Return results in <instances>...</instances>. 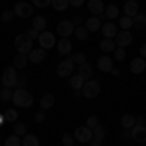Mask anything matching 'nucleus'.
<instances>
[{"label":"nucleus","mask_w":146,"mask_h":146,"mask_svg":"<svg viewBox=\"0 0 146 146\" xmlns=\"http://www.w3.org/2000/svg\"><path fill=\"white\" fill-rule=\"evenodd\" d=\"M27 35H29L31 39H39V35H41V33H39L35 27H31V29H27Z\"/></svg>","instance_id":"obj_46"},{"label":"nucleus","mask_w":146,"mask_h":146,"mask_svg":"<svg viewBox=\"0 0 146 146\" xmlns=\"http://www.w3.org/2000/svg\"><path fill=\"white\" fill-rule=\"evenodd\" d=\"M144 70H146V58L136 56V58L131 60V72H133V74H142Z\"/></svg>","instance_id":"obj_13"},{"label":"nucleus","mask_w":146,"mask_h":146,"mask_svg":"<svg viewBox=\"0 0 146 146\" xmlns=\"http://www.w3.org/2000/svg\"><path fill=\"white\" fill-rule=\"evenodd\" d=\"M74 33H76V37H78L80 41H86V39H88V35H90V31H88V27H86V25H76Z\"/></svg>","instance_id":"obj_28"},{"label":"nucleus","mask_w":146,"mask_h":146,"mask_svg":"<svg viewBox=\"0 0 146 146\" xmlns=\"http://www.w3.org/2000/svg\"><path fill=\"white\" fill-rule=\"evenodd\" d=\"M115 58H117V60H125V58H127V53H125L123 47H117V49H115Z\"/></svg>","instance_id":"obj_42"},{"label":"nucleus","mask_w":146,"mask_h":146,"mask_svg":"<svg viewBox=\"0 0 146 146\" xmlns=\"http://www.w3.org/2000/svg\"><path fill=\"white\" fill-rule=\"evenodd\" d=\"M98 125H100V119H98L96 115H90V117L86 119V127H90L92 131H94V129H96Z\"/></svg>","instance_id":"obj_40"},{"label":"nucleus","mask_w":146,"mask_h":146,"mask_svg":"<svg viewBox=\"0 0 146 146\" xmlns=\"http://www.w3.org/2000/svg\"><path fill=\"white\" fill-rule=\"evenodd\" d=\"M90 146H101V140H92Z\"/></svg>","instance_id":"obj_51"},{"label":"nucleus","mask_w":146,"mask_h":146,"mask_svg":"<svg viewBox=\"0 0 146 146\" xmlns=\"http://www.w3.org/2000/svg\"><path fill=\"white\" fill-rule=\"evenodd\" d=\"M140 56H142V58H146V43L140 47Z\"/></svg>","instance_id":"obj_49"},{"label":"nucleus","mask_w":146,"mask_h":146,"mask_svg":"<svg viewBox=\"0 0 146 146\" xmlns=\"http://www.w3.org/2000/svg\"><path fill=\"white\" fill-rule=\"evenodd\" d=\"M51 4H53V8H55L56 12H62V10H66L68 6H70V2H68V0H53Z\"/></svg>","instance_id":"obj_32"},{"label":"nucleus","mask_w":146,"mask_h":146,"mask_svg":"<svg viewBox=\"0 0 146 146\" xmlns=\"http://www.w3.org/2000/svg\"><path fill=\"white\" fill-rule=\"evenodd\" d=\"M56 49H58L60 55H70V53H72V43H70V39H60V41L56 43Z\"/></svg>","instance_id":"obj_21"},{"label":"nucleus","mask_w":146,"mask_h":146,"mask_svg":"<svg viewBox=\"0 0 146 146\" xmlns=\"http://www.w3.org/2000/svg\"><path fill=\"white\" fill-rule=\"evenodd\" d=\"M45 25H47V20L43 16H35L33 18V27L41 33V31H45Z\"/></svg>","instance_id":"obj_29"},{"label":"nucleus","mask_w":146,"mask_h":146,"mask_svg":"<svg viewBox=\"0 0 146 146\" xmlns=\"http://www.w3.org/2000/svg\"><path fill=\"white\" fill-rule=\"evenodd\" d=\"M0 146H2V144H0Z\"/></svg>","instance_id":"obj_53"},{"label":"nucleus","mask_w":146,"mask_h":146,"mask_svg":"<svg viewBox=\"0 0 146 146\" xmlns=\"http://www.w3.org/2000/svg\"><path fill=\"white\" fill-rule=\"evenodd\" d=\"M39 47L41 49H53V45H56V39H55V35L51 33V31H41V35H39Z\"/></svg>","instance_id":"obj_9"},{"label":"nucleus","mask_w":146,"mask_h":146,"mask_svg":"<svg viewBox=\"0 0 146 146\" xmlns=\"http://www.w3.org/2000/svg\"><path fill=\"white\" fill-rule=\"evenodd\" d=\"M14 47H16V51L20 55H29L33 51V39L27 33H20V35H16V39H14Z\"/></svg>","instance_id":"obj_1"},{"label":"nucleus","mask_w":146,"mask_h":146,"mask_svg":"<svg viewBox=\"0 0 146 146\" xmlns=\"http://www.w3.org/2000/svg\"><path fill=\"white\" fill-rule=\"evenodd\" d=\"M119 16V8L115 6V4H111V6H105V18H109V20H115Z\"/></svg>","instance_id":"obj_31"},{"label":"nucleus","mask_w":146,"mask_h":146,"mask_svg":"<svg viewBox=\"0 0 146 146\" xmlns=\"http://www.w3.org/2000/svg\"><path fill=\"white\" fill-rule=\"evenodd\" d=\"M27 58H29V62H33V64H41V62L45 60V49H41V47L33 49V51L27 55Z\"/></svg>","instance_id":"obj_14"},{"label":"nucleus","mask_w":146,"mask_h":146,"mask_svg":"<svg viewBox=\"0 0 146 146\" xmlns=\"http://www.w3.org/2000/svg\"><path fill=\"white\" fill-rule=\"evenodd\" d=\"M39 105H41L43 111H45V109H51V107L55 105V96H53V94H45V96L41 98V101H39Z\"/></svg>","instance_id":"obj_23"},{"label":"nucleus","mask_w":146,"mask_h":146,"mask_svg":"<svg viewBox=\"0 0 146 146\" xmlns=\"http://www.w3.org/2000/svg\"><path fill=\"white\" fill-rule=\"evenodd\" d=\"M103 136H105V127L98 125V127L94 129V140H103Z\"/></svg>","instance_id":"obj_35"},{"label":"nucleus","mask_w":146,"mask_h":146,"mask_svg":"<svg viewBox=\"0 0 146 146\" xmlns=\"http://www.w3.org/2000/svg\"><path fill=\"white\" fill-rule=\"evenodd\" d=\"M100 90H101V84L100 80H88L86 84H84V88H82V92H84V98H90V100H94V98H98L100 96Z\"/></svg>","instance_id":"obj_4"},{"label":"nucleus","mask_w":146,"mask_h":146,"mask_svg":"<svg viewBox=\"0 0 146 146\" xmlns=\"http://www.w3.org/2000/svg\"><path fill=\"white\" fill-rule=\"evenodd\" d=\"M109 74H111V76H115V78H117V76H119V74H121V72H119V70H117V68H111V72H109Z\"/></svg>","instance_id":"obj_50"},{"label":"nucleus","mask_w":146,"mask_h":146,"mask_svg":"<svg viewBox=\"0 0 146 146\" xmlns=\"http://www.w3.org/2000/svg\"><path fill=\"white\" fill-rule=\"evenodd\" d=\"M27 62H29L27 55H20V53H18V55L14 56V66H16V68H23Z\"/></svg>","instance_id":"obj_30"},{"label":"nucleus","mask_w":146,"mask_h":146,"mask_svg":"<svg viewBox=\"0 0 146 146\" xmlns=\"http://www.w3.org/2000/svg\"><path fill=\"white\" fill-rule=\"evenodd\" d=\"M22 146H39V138L35 135H23Z\"/></svg>","instance_id":"obj_25"},{"label":"nucleus","mask_w":146,"mask_h":146,"mask_svg":"<svg viewBox=\"0 0 146 146\" xmlns=\"http://www.w3.org/2000/svg\"><path fill=\"white\" fill-rule=\"evenodd\" d=\"M74 140H76L74 135H68V133L62 135V144H64V146H72V144H74Z\"/></svg>","instance_id":"obj_41"},{"label":"nucleus","mask_w":146,"mask_h":146,"mask_svg":"<svg viewBox=\"0 0 146 146\" xmlns=\"http://www.w3.org/2000/svg\"><path fill=\"white\" fill-rule=\"evenodd\" d=\"M92 72H94V70H92V66L88 64V62H86V64H82V66H80V70H78V74L86 80V82H88V80H92Z\"/></svg>","instance_id":"obj_26"},{"label":"nucleus","mask_w":146,"mask_h":146,"mask_svg":"<svg viewBox=\"0 0 146 146\" xmlns=\"http://www.w3.org/2000/svg\"><path fill=\"white\" fill-rule=\"evenodd\" d=\"M72 23H74V25H82V18H80V16H74V18H72Z\"/></svg>","instance_id":"obj_48"},{"label":"nucleus","mask_w":146,"mask_h":146,"mask_svg":"<svg viewBox=\"0 0 146 146\" xmlns=\"http://www.w3.org/2000/svg\"><path fill=\"white\" fill-rule=\"evenodd\" d=\"M101 33H103V37L105 39H115V35H117V27H115V23L107 22L101 25Z\"/></svg>","instance_id":"obj_16"},{"label":"nucleus","mask_w":146,"mask_h":146,"mask_svg":"<svg viewBox=\"0 0 146 146\" xmlns=\"http://www.w3.org/2000/svg\"><path fill=\"white\" fill-rule=\"evenodd\" d=\"M68 2H70V6H72V8H80V6L84 4V0H68Z\"/></svg>","instance_id":"obj_47"},{"label":"nucleus","mask_w":146,"mask_h":146,"mask_svg":"<svg viewBox=\"0 0 146 146\" xmlns=\"http://www.w3.org/2000/svg\"><path fill=\"white\" fill-rule=\"evenodd\" d=\"M12 98H14V90H12V88H2V90H0V101H2V103L12 101Z\"/></svg>","instance_id":"obj_27"},{"label":"nucleus","mask_w":146,"mask_h":146,"mask_svg":"<svg viewBox=\"0 0 146 146\" xmlns=\"http://www.w3.org/2000/svg\"><path fill=\"white\" fill-rule=\"evenodd\" d=\"M70 58H72V62H74V64H80V66L88 62V60H86V55H84V53H74V55H70Z\"/></svg>","instance_id":"obj_34"},{"label":"nucleus","mask_w":146,"mask_h":146,"mask_svg":"<svg viewBox=\"0 0 146 146\" xmlns=\"http://www.w3.org/2000/svg\"><path fill=\"white\" fill-rule=\"evenodd\" d=\"M135 125H136V117H135V115L125 113L123 117H121V127H123V129H129V131H131Z\"/></svg>","instance_id":"obj_22"},{"label":"nucleus","mask_w":146,"mask_h":146,"mask_svg":"<svg viewBox=\"0 0 146 146\" xmlns=\"http://www.w3.org/2000/svg\"><path fill=\"white\" fill-rule=\"evenodd\" d=\"M14 18H16V14H14V10H6V12H2V14H0V20H2V22H12V20H14Z\"/></svg>","instance_id":"obj_39"},{"label":"nucleus","mask_w":146,"mask_h":146,"mask_svg":"<svg viewBox=\"0 0 146 146\" xmlns=\"http://www.w3.org/2000/svg\"><path fill=\"white\" fill-rule=\"evenodd\" d=\"M86 27H88V31H100L101 29V18H98V16H92V18H88L86 20V23H84Z\"/></svg>","instance_id":"obj_17"},{"label":"nucleus","mask_w":146,"mask_h":146,"mask_svg":"<svg viewBox=\"0 0 146 146\" xmlns=\"http://www.w3.org/2000/svg\"><path fill=\"white\" fill-rule=\"evenodd\" d=\"M16 119H18V111H16V109H6V113H4V121L14 123Z\"/></svg>","instance_id":"obj_37"},{"label":"nucleus","mask_w":146,"mask_h":146,"mask_svg":"<svg viewBox=\"0 0 146 146\" xmlns=\"http://www.w3.org/2000/svg\"><path fill=\"white\" fill-rule=\"evenodd\" d=\"M84 84H86V80L82 78L80 74H74V76H70V86H72L74 90H82V88H84Z\"/></svg>","instance_id":"obj_24"},{"label":"nucleus","mask_w":146,"mask_h":146,"mask_svg":"<svg viewBox=\"0 0 146 146\" xmlns=\"http://www.w3.org/2000/svg\"><path fill=\"white\" fill-rule=\"evenodd\" d=\"M14 14L20 16V18H31V14H33V6L27 4V2H16V6H14Z\"/></svg>","instance_id":"obj_8"},{"label":"nucleus","mask_w":146,"mask_h":146,"mask_svg":"<svg viewBox=\"0 0 146 146\" xmlns=\"http://www.w3.org/2000/svg\"><path fill=\"white\" fill-rule=\"evenodd\" d=\"M136 123H138V125H144V117H136Z\"/></svg>","instance_id":"obj_52"},{"label":"nucleus","mask_w":146,"mask_h":146,"mask_svg":"<svg viewBox=\"0 0 146 146\" xmlns=\"http://www.w3.org/2000/svg\"><path fill=\"white\" fill-rule=\"evenodd\" d=\"M136 14H138V2H136V0H129V2L125 4V16L135 18Z\"/></svg>","instance_id":"obj_20"},{"label":"nucleus","mask_w":146,"mask_h":146,"mask_svg":"<svg viewBox=\"0 0 146 146\" xmlns=\"http://www.w3.org/2000/svg\"><path fill=\"white\" fill-rule=\"evenodd\" d=\"M131 136L135 138L136 142H146V125H138L136 123L131 129Z\"/></svg>","instance_id":"obj_12"},{"label":"nucleus","mask_w":146,"mask_h":146,"mask_svg":"<svg viewBox=\"0 0 146 146\" xmlns=\"http://www.w3.org/2000/svg\"><path fill=\"white\" fill-rule=\"evenodd\" d=\"M12 103L18 105V107H29L33 105V96L27 90H14V98H12Z\"/></svg>","instance_id":"obj_2"},{"label":"nucleus","mask_w":146,"mask_h":146,"mask_svg":"<svg viewBox=\"0 0 146 146\" xmlns=\"http://www.w3.org/2000/svg\"><path fill=\"white\" fill-rule=\"evenodd\" d=\"M119 136H121V140H129V138H133V136H131V131H129V129H123Z\"/></svg>","instance_id":"obj_45"},{"label":"nucleus","mask_w":146,"mask_h":146,"mask_svg":"<svg viewBox=\"0 0 146 146\" xmlns=\"http://www.w3.org/2000/svg\"><path fill=\"white\" fill-rule=\"evenodd\" d=\"M133 43V35H131V31H125V29H121V31H117V35H115V45L117 47H129Z\"/></svg>","instance_id":"obj_10"},{"label":"nucleus","mask_w":146,"mask_h":146,"mask_svg":"<svg viewBox=\"0 0 146 146\" xmlns=\"http://www.w3.org/2000/svg\"><path fill=\"white\" fill-rule=\"evenodd\" d=\"M33 2V6H37V8H47L53 0H31Z\"/></svg>","instance_id":"obj_43"},{"label":"nucleus","mask_w":146,"mask_h":146,"mask_svg":"<svg viewBox=\"0 0 146 146\" xmlns=\"http://www.w3.org/2000/svg\"><path fill=\"white\" fill-rule=\"evenodd\" d=\"M133 27H136L138 31H144L146 29V14H136L135 18H133Z\"/></svg>","instance_id":"obj_19"},{"label":"nucleus","mask_w":146,"mask_h":146,"mask_svg":"<svg viewBox=\"0 0 146 146\" xmlns=\"http://www.w3.org/2000/svg\"><path fill=\"white\" fill-rule=\"evenodd\" d=\"M119 27L125 29V31H129L131 27H133V18H129V16H123L121 20H119Z\"/></svg>","instance_id":"obj_33"},{"label":"nucleus","mask_w":146,"mask_h":146,"mask_svg":"<svg viewBox=\"0 0 146 146\" xmlns=\"http://www.w3.org/2000/svg\"><path fill=\"white\" fill-rule=\"evenodd\" d=\"M74 138L78 140V142H92L94 140V131H92L90 127H78L76 131H74Z\"/></svg>","instance_id":"obj_7"},{"label":"nucleus","mask_w":146,"mask_h":146,"mask_svg":"<svg viewBox=\"0 0 146 146\" xmlns=\"http://www.w3.org/2000/svg\"><path fill=\"white\" fill-rule=\"evenodd\" d=\"M74 29H76V25L72 23V20H62V22H58V25H56V33L60 35L62 39H68L70 35L74 33Z\"/></svg>","instance_id":"obj_5"},{"label":"nucleus","mask_w":146,"mask_h":146,"mask_svg":"<svg viewBox=\"0 0 146 146\" xmlns=\"http://www.w3.org/2000/svg\"><path fill=\"white\" fill-rule=\"evenodd\" d=\"M14 133L18 136H23V135H27V129H25L23 123H14Z\"/></svg>","instance_id":"obj_38"},{"label":"nucleus","mask_w":146,"mask_h":146,"mask_svg":"<svg viewBox=\"0 0 146 146\" xmlns=\"http://www.w3.org/2000/svg\"><path fill=\"white\" fill-rule=\"evenodd\" d=\"M98 66H100L101 72H111V68H113V58L109 55H103L98 58Z\"/></svg>","instance_id":"obj_15"},{"label":"nucleus","mask_w":146,"mask_h":146,"mask_svg":"<svg viewBox=\"0 0 146 146\" xmlns=\"http://www.w3.org/2000/svg\"><path fill=\"white\" fill-rule=\"evenodd\" d=\"M88 10L92 12V16H98L101 18L105 14V4L101 0H88Z\"/></svg>","instance_id":"obj_11"},{"label":"nucleus","mask_w":146,"mask_h":146,"mask_svg":"<svg viewBox=\"0 0 146 146\" xmlns=\"http://www.w3.org/2000/svg\"><path fill=\"white\" fill-rule=\"evenodd\" d=\"M72 72H74V62H72V58H70V56L58 62V66H56V74H58L60 78H68Z\"/></svg>","instance_id":"obj_6"},{"label":"nucleus","mask_w":146,"mask_h":146,"mask_svg":"<svg viewBox=\"0 0 146 146\" xmlns=\"http://www.w3.org/2000/svg\"><path fill=\"white\" fill-rule=\"evenodd\" d=\"M4 146H22V138L18 135H14V136H8L6 138V144Z\"/></svg>","instance_id":"obj_36"},{"label":"nucleus","mask_w":146,"mask_h":146,"mask_svg":"<svg viewBox=\"0 0 146 146\" xmlns=\"http://www.w3.org/2000/svg\"><path fill=\"white\" fill-rule=\"evenodd\" d=\"M100 49L103 55H109V53H113L115 49H117V45H115V39H105L103 37V41L100 43Z\"/></svg>","instance_id":"obj_18"},{"label":"nucleus","mask_w":146,"mask_h":146,"mask_svg":"<svg viewBox=\"0 0 146 146\" xmlns=\"http://www.w3.org/2000/svg\"><path fill=\"white\" fill-rule=\"evenodd\" d=\"M35 121H37V123H43V121H45V111H43V109L35 113Z\"/></svg>","instance_id":"obj_44"},{"label":"nucleus","mask_w":146,"mask_h":146,"mask_svg":"<svg viewBox=\"0 0 146 146\" xmlns=\"http://www.w3.org/2000/svg\"><path fill=\"white\" fill-rule=\"evenodd\" d=\"M18 68L16 66H6L4 72H2V86L4 88H16L18 84Z\"/></svg>","instance_id":"obj_3"}]
</instances>
